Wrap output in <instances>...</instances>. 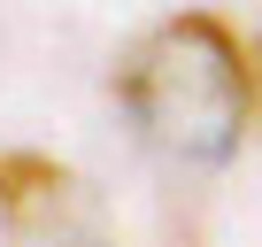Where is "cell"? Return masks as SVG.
I'll return each mask as SVG.
<instances>
[{"label": "cell", "instance_id": "cell-1", "mask_svg": "<svg viewBox=\"0 0 262 247\" xmlns=\"http://www.w3.org/2000/svg\"><path fill=\"white\" fill-rule=\"evenodd\" d=\"M116 100L139 123V139L178 170H224L254 116V70L231 24L216 16H170L155 24L116 70Z\"/></svg>", "mask_w": 262, "mask_h": 247}, {"label": "cell", "instance_id": "cell-2", "mask_svg": "<svg viewBox=\"0 0 262 247\" xmlns=\"http://www.w3.org/2000/svg\"><path fill=\"white\" fill-rule=\"evenodd\" d=\"M0 232L8 247H116L77 170L31 147H0Z\"/></svg>", "mask_w": 262, "mask_h": 247}]
</instances>
